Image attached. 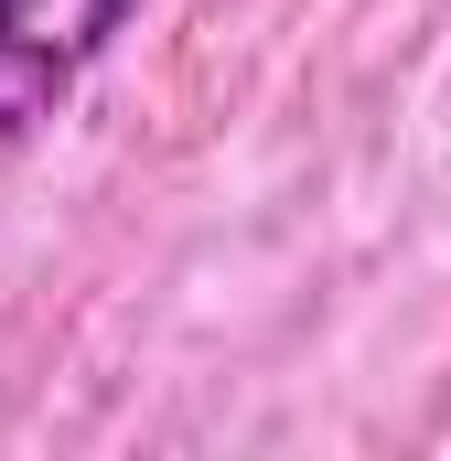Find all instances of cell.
Segmentation results:
<instances>
[{
	"label": "cell",
	"instance_id": "6da1fadb",
	"mask_svg": "<svg viewBox=\"0 0 451 461\" xmlns=\"http://www.w3.org/2000/svg\"><path fill=\"white\" fill-rule=\"evenodd\" d=\"M129 22L140 0H0V118H43Z\"/></svg>",
	"mask_w": 451,
	"mask_h": 461
}]
</instances>
